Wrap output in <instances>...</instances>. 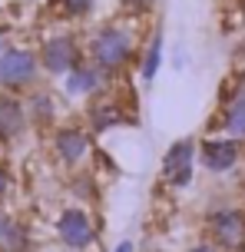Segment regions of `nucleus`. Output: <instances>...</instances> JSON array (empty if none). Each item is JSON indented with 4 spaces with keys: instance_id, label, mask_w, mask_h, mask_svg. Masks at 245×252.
I'll return each instance as SVG.
<instances>
[{
    "instance_id": "20",
    "label": "nucleus",
    "mask_w": 245,
    "mask_h": 252,
    "mask_svg": "<svg viewBox=\"0 0 245 252\" xmlns=\"http://www.w3.org/2000/svg\"><path fill=\"white\" fill-rule=\"evenodd\" d=\"M186 252H222V249H219V246H216L212 239H199V242H192V246H189Z\"/></svg>"
},
{
    "instance_id": "21",
    "label": "nucleus",
    "mask_w": 245,
    "mask_h": 252,
    "mask_svg": "<svg viewBox=\"0 0 245 252\" xmlns=\"http://www.w3.org/2000/svg\"><path fill=\"white\" fill-rule=\"evenodd\" d=\"M113 252H136V242H133V239H123V242H116V246H113Z\"/></svg>"
},
{
    "instance_id": "9",
    "label": "nucleus",
    "mask_w": 245,
    "mask_h": 252,
    "mask_svg": "<svg viewBox=\"0 0 245 252\" xmlns=\"http://www.w3.org/2000/svg\"><path fill=\"white\" fill-rule=\"evenodd\" d=\"M242 153H245L242 143L222 136V133H212V136H206L199 143V166L209 176H229L232 169H239Z\"/></svg>"
},
{
    "instance_id": "17",
    "label": "nucleus",
    "mask_w": 245,
    "mask_h": 252,
    "mask_svg": "<svg viewBox=\"0 0 245 252\" xmlns=\"http://www.w3.org/2000/svg\"><path fill=\"white\" fill-rule=\"evenodd\" d=\"M17 222H20V219H17V216H13L7 206H0V246L7 242V236L13 232V226H17Z\"/></svg>"
},
{
    "instance_id": "19",
    "label": "nucleus",
    "mask_w": 245,
    "mask_h": 252,
    "mask_svg": "<svg viewBox=\"0 0 245 252\" xmlns=\"http://www.w3.org/2000/svg\"><path fill=\"white\" fill-rule=\"evenodd\" d=\"M153 3L156 0H126V10H129V17H142Z\"/></svg>"
},
{
    "instance_id": "10",
    "label": "nucleus",
    "mask_w": 245,
    "mask_h": 252,
    "mask_svg": "<svg viewBox=\"0 0 245 252\" xmlns=\"http://www.w3.org/2000/svg\"><path fill=\"white\" fill-rule=\"evenodd\" d=\"M133 123V113H129V100L116 96V93H100L96 100L86 103V129L93 136L96 133H109V129H119V126Z\"/></svg>"
},
{
    "instance_id": "2",
    "label": "nucleus",
    "mask_w": 245,
    "mask_h": 252,
    "mask_svg": "<svg viewBox=\"0 0 245 252\" xmlns=\"http://www.w3.org/2000/svg\"><path fill=\"white\" fill-rule=\"evenodd\" d=\"M47 146H50L53 163L66 169V173H83L90 169L93 156H96V146H93V133L77 120H66V123H56L47 136Z\"/></svg>"
},
{
    "instance_id": "4",
    "label": "nucleus",
    "mask_w": 245,
    "mask_h": 252,
    "mask_svg": "<svg viewBox=\"0 0 245 252\" xmlns=\"http://www.w3.org/2000/svg\"><path fill=\"white\" fill-rule=\"evenodd\" d=\"M53 236L70 252H90L100 242V222H96L90 206L66 202L63 209L56 213V219H53Z\"/></svg>"
},
{
    "instance_id": "1",
    "label": "nucleus",
    "mask_w": 245,
    "mask_h": 252,
    "mask_svg": "<svg viewBox=\"0 0 245 252\" xmlns=\"http://www.w3.org/2000/svg\"><path fill=\"white\" fill-rule=\"evenodd\" d=\"M139 17H116L106 24L93 27L90 37L83 40V53L86 60L96 63L109 80H119L129 66H136L139 60Z\"/></svg>"
},
{
    "instance_id": "11",
    "label": "nucleus",
    "mask_w": 245,
    "mask_h": 252,
    "mask_svg": "<svg viewBox=\"0 0 245 252\" xmlns=\"http://www.w3.org/2000/svg\"><path fill=\"white\" fill-rule=\"evenodd\" d=\"M60 83H63V96H66V100H83V103H90V100H96L100 93H106L113 80H109V76H106L103 70L96 66V63L83 60L77 70H73V73H66Z\"/></svg>"
},
{
    "instance_id": "5",
    "label": "nucleus",
    "mask_w": 245,
    "mask_h": 252,
    "mask_svg": "<svg viewBox=\"0 0 245 252\" xmlns=\"http://www.w3.org/2000/svg\"><path fill=\"white\" fill-rule=\"evenodd\" d=\"M40 66H43V76H53V80H63L66 73H73L80 63L86 60L83 53V43L73 30H50L47 37L40 40Z\"/></svg>"
},
{
    "instance_id": "13",
    "label": "nucleus",
    "mask_w": 245,
    "mask_h": 252,
    "mask_svg": "<svg viewBox=\"0 0 245 252\" xmlns=\"http://www.w3.org/2000/svg\"><path fill=\"white\" fill-rule=\"evenodd\" d=\"M24 103H27V116H30V126H33V129H47V133H50L53 126H56L60 103H56V96H53L50 90H43V87L30 90L24 96Z\"/></svg>"
},
{
    "instance_id": "22",
    "label": "nucleus",
    "mask_w": 245,
    "mask_h": 252,
    "mask_svg": "<svg viewBox=\"0 0 245 252\" xmlns=\"http://www.w3.org/2000/svg\"><path fill=\"white\" fill-rule=\"evenodd\" d=\"M239 3H242V10H245V0H239Z\"/></svg>"
},
{
    "instance_id": "18",
    "label": "nucleus",
    "mask_w": 245,
    "mask_h": 252,
    "mask_svg": "<svg viewBox=\"0 0 245 252\" xmlns=\"http://www.w3.org/2000/svg\"><path fill=\"white\" fill-rule=\"evenodd\" d=\"M13 192V173H10V166L0 159V206H3V199Z\"/></svg>"
},
{
    "instance_id": "14",
    "label": "nucleus",
    "mask_w": 245,
    "mask_h": 252,
    "mask_svg": "<svg viewBox=\"0 0 245 252\" xmlns=\"http://www.w3.org/2000/svg\"><path fill=\"white\" fill-rule=\"evenodd\" d=\"M159 66H163V30H153L149 40L142 43L139 60H136V73H139L142 83H153L159 76Z\"/></svg>"
},
{
    "instance_id": "8",
    "label": "nucleus",
    "mask_w": 245,
    "mask_h": 252,
    "mask_svg": "<svg viewBox=\"0 0 245 252\" xmlns=\"http://www.w3.org/2000/svg\"><path fill=\"white\" fill-rule=\"evenodd\" d=\"M195 166H199V139L182 136L169 143L159 163V183L166 189H189L195 179Z\"/></svg>"
},
{
    "instance_id": "7",
    "label": "nucleus",
    "mask_w": 245,
    "mask_h": 252,
    "mask_svg": "<svg viewBox=\"0 0 245 252\" xmlns=\"http://www.w3.org/2000/svg\"><path fill=\"white\" fill-rule=\"evenodd\" d=\"M206 239H212L222 252H245V206H212L206 213Z\"/></svg>"
},
{
    "instance_id": "15",
    "label": "nucleus",
    "mask_w": 245,
    "mask_h": 252,
    "mask_svg": "<svg viewBox=\"0 0 245 252\" xmlns=\"http://www.w3.org/2000/svg\"><path fill=\"white\" fill-rule=\"evenodd\" d=\"M66 192L73 196V202L90 206V209L100 202V183H96V176H93L90 169H83V173H70V179H66Z\"/></svg>"
},
{
    "instance_id": "3",
    "label": "nucleus",
    "mask_w": 245,
    "mask_h": 252,
    "mask_svg": "<svg viewBox=\"0 0 245 252\" xmlns=\"http://www.w3.org/2000/svg\"><path fill=\"white\" fill-rule=\"evenodd\" d=\"M40 80H43V66H40L37 47L10 43L7 50H0V90L3 93L27 96L30 90L40 87Z\"/></svg>"
},
{
    "instance_id": "16",
    "label": "nucleus",
    "mask_w": 245,
    "mask_h": 252,
    "mask_svg": "<svg viewBox=\"0 0 245 252\" xmlns=\"http://www.w3.org/2000/svg\"><path fill=\"white\" fill-rule=\"evenodd\" d=\"M93 7H96V0H53V10L66 17V20H83V17H90Z\"/></svg>"
},
{
    "instance_id": "12",
    "label": "nucleus",
    "mask_w": 245,
    "mask_h": 252,
    "mask_svg": "<svg viewBox=\"0 0 245 252\" xmlns=\"http://www.w3.org/2000/svg\"><path fill=\"white\" fill-rule=\"evenodd\" d=\"M27 133H30V116H27L24 96L0 90V146L20 143Z\"/></svg>"
},
{
    "instance_id": "6",
    "label": "nucleus",
    "mask_w": 245,
    "mask_h": 252,
    "mask_svg": "<svg viewBox=\"0 0 245 252\" xmlns=\"http://www.w3.org/2000/svg\"><path fill=\"white\" fill-rule=\"evenodd\" d=\"M212 133L235 139L245 146V70L232 73L219 90V116L212 120Z\"/></svg>"
}]
</instances>
